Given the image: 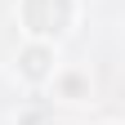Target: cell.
<instances>
[{
	"mask_svg": "<svg viewBox=\"0 0 125 125\" xmlns=\"http://www.w3.org/2000/svg\"><path fill=\"white\" fill-rule=\"evenodd\" d=\"M22 18L31 31H62L72 18V0H27Z\"/></svg>",
	"mask_w": 125,
	"mask_h": 125,
	"instance_id": "cell-1",
	"label": "cell"
},
{
	"mask_svg": "<svg viewBox=\"0 0 125 125\" xmlns=\"http://www.w3.org/2000/svg\"><path fill=\"white\" fill-rule=\"evenodd\" d=\"M27 72H31V76H40V72H45V54H40V49H36V54H27Z\"/></svg>",
	"mask_w": 125,
	"mask_h": 125,
	"instance_id": "cell-2",
	"label": "cell"
}]
</instances>
